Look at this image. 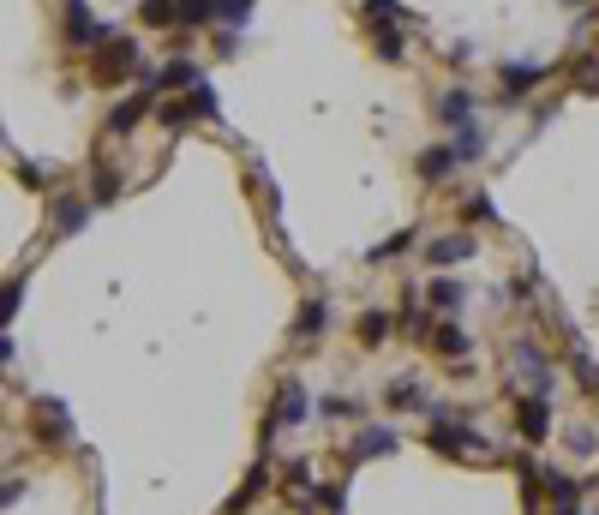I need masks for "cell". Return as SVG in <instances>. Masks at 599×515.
<instances>
[{
	"label": "cell",
	"instance_id": "1",
	"mask_svg": "<svg viewBox=\"0 0 599 515\" xmlns=\"http://www.w3.org/2000/svg\"><path fill=\"white\" fill-rule=\"evenodd\" d=\"M90 78L102 84V90H114V84H132V78H144V60H138V36H126V30H114L102 48H96V60H90Z\"/></svg>",
	"mask_w": 599,
	"mask_h": 515
},
{
	"label": "cell",
	"instance_id": "2",
	"mask_svg": "<svg viewBox=\"0 0 599 515\" xmlns=\"http://www.w3.org/2000/svg\"><path fill=\"white\" fill-rule=\"evenodd\" d=\"M360 24H366V36H372V54H378V60H390V66H396V60L408 54V30H402L408 18H402V6H396V0H366V18H360Z\"/></svg>",
	"mask_w": 599,
	"mask_h": 515
},
{
	"label": "cell",
	"instance_id": "3",
	"mask_svg": "<svg viewBox=\"0 0 599 515\" xmlns=\"http://www.w3.org/2000/svg\"><path fill=\"white\" fill-rule=\"evenodd\" d=\"M510 372H516L534 396H552V390H558V366H552V354H546L540 342H516V348H510Z\"/></svg>",
	"mask_w": 599,
	"mask_h": 515
},
{
	"label": "cell",
	"instance_id": "4",
	"mask_svg": "<svg viewBox=\"0 0 599 515\" xmlns=\"http://www.w3.org/2000/svg\"><path fill=\"white\" fill-rule=\"evenodd\" d=\"M60 36H66V48H102L114 36V24H102L84 0H60Z\"/></svg>",
	"mask_w": 599,
	"mask_h": 515
},
{
	"label": "cell",
	"instance_id": "5",
	"mask_svg": "<svg viewBox=\"0 0 599 515\" xmlns=\"http://www.w3.org/2000/svg\"><path fill=\"white\" fill-rule=\"evenodd\" d=\"M30 432H36V444L66 450V444H72V414H66V402H60V396H36V402H30Z\"/></svg>",
	"mask_w": 599,
	"mask_h": 515
},
{
	"label": "cell",
	"instance_id": "6",
	"mask_svg": "<svg viewBox=\"0 0 599 515\" xmlns=\"http://www.w3.org/2000/svg\"><path fill=\"white\" fill-rule=\"evenodd\" d=\"M144 90H162V96H186V90H198L204 84V66L198 60H186V54H174V60H162V66H144V78H138Z\"/></svg>",
	"mask_w": 599,
	"mask_h": 515
},
{
	"label": "cell",
	"instance_id": "7",
	"mask_svg": "<svg viewBox=\"0 0 599 515\" xmlns=\"http://www.w3.org/2000/svg\"><path fill=\"white\" fill-rule=\"evenodd\" d=\"M546 78H552V66H540V60H504V66H498V96L516 102V96L540 90Z\"/></svg>",
	"mask_w": 599,
	"mask_h": 515
},
{
	"label": "cell",
	"instance_id": "8",
	"mask_svg": "<svg viewBox=\"0 0 599 515\" xmlns=\"http://www.w3.org/2000/svg\"><path fill=\"white\" fill-rule=\"evenodd\" d=\"M144 114H156V90H144V84H138L132 96H120V102H114V108L102 114V132H114V138H126V132H132V126H138Z\"/></svg>",
	"mask_w": 599,
	"mask_h": 515
},
{
	"label": "cell",
	"instance_id": "9",
	"mask_svg": "<svg viewBox=\"0 0 599 515\" xmlns=\"http://www.w3.org/2000/svg\"><path fill=\"white\" fill-rule=\"evenodd\" d=\"M516 432H522L528 444H546V438H552V396L522 390V396H516Z\"/></svg>",
	"mask_w": 599,
	"mask_h": 515
},
{
	"label": "cell",
	"instance_id": "10",
	"mask_svg": "<svg viewBox=\"0 0 599 515\" xmlns=\"http://www.w3.org/2000/svg\"><path fill=\"white\" fill-rule=\"evenodd\" d=\"M396 450H402L396 426H360L354 444H348V468H360V462H384V456H396Z\"/></svg>",
	"mask_w": 599,
	"mask_h": 515
},
{
	"label": "cell",
	"instance_id": "11",
	"mask_svg": "<svg viewBox=\"0 0 599 515\" xmlns=\"http://www.w3.org/2000/svg\"><path fill=\"white\" fill-rule=\"evenodd\" d=\"M474 252H480L474 228H456V234H438V240L426 246V264H432V270H456V264H468Z\"/></svg>",
	"mask_w": 599,
	"mask_h": 515
},
{
	"label": "cell",
	"instance_id": "12",
	"mask_svg": "<svg viewBox=\"0 0 599 515\" xmlns=\"http://www.w3.org/2000/svg\"><path fill=\"white\" fill-rule=\"evenodd\" d=\"M90 216H96V198H78V192H66V198L48 204V228H54V234H84Z\"/></svg>",
	"mask_w": 599,
	"mask_h": 515
},
{
	"label": "cell",
	"instance_id": "13",
	"mask_svg": "<svg viewBox=\"0 0 599 515\" xmlns=\"http://www.w3.org/2000/svg\"><path fill=\"white\" fill-rule=\"evenodd\" d=\"M480 102H474V90L468 84H450L444 96H438V126H450V132H462V126H480V114H474Z\"/></svg>",
	"mask_w": 599,
	"mask_h": 515
},
{
	"label": "cell",
	"instance_id": "14",
	"mask_svg": "<svg viewBox=\"0 0 599 515\" xmlns=\"http://www.w3.org/2000/svg\"><path fill=\"white\" fill-rule=\"evenodd\" d=\"M426 444H432L438 456H468V450H486V444H480V438H474V432H468V426L456 420V414H450V420H432Z\"/></svg>",
	"mask_w": 599,
	"mask_h": 515
},
{
	"label": "cell",
	"instance_id": "15",
	"mask_svg": "<svg viewBox=\"0 0 599 515\" xmlns=\"http://www.w3.org/2000/svg\"><path fill=\"white\" fill-rule=\"evenodd\" d=\"M306 414H312L306 384H300V378H282V384H276V408H270V420H276V426H306Z\"/></svg>",
	"mask_w": 599,
	"mask_h": 515
},
{
	"label": "cell",
	"instance_id": "16",
	"mask_svg": "<svg viewBox=\"0 0 599 515\" xmlns=\"http://www.w3.org/2000/svg\"><path fill=\"white\" fill-rule=\"evenodd\" d=\"M258 492H270V456H258V462H252V474L234 486V498L222 504V515H246L252 504H258Z\"/></svg>",
	"mask_w": 599,
	"mask_h": 515
},
{
	"label": "cell",
	"instance_id": "17",
	"mask_svg": "<svg viewBox=\"0 0 599 515\" xmlns=\"http://www.w3.org/2000/svg\"><path fill=\"white\" fill-rule=\"evenodd\" d=\"M426 348H432L438 360H450V366H462V354H468L474 342H468V330H462L456 318H444V324H432V336H426Z\"/></svg>",
	"mask_w": 599,
	"mask_h": 515
},
{
	"label": "cell",
	"instance_id": "18",
	"mask_svg": "<svg viewBox=\"0 0 599 515\" xmlns=\"http://www.w3.org/2000/svg\"><path fill=\"white\" fill-rule=\"evenodd\" d=\"M462 162H456V150L450 144H432V150H420V162H414V174L426 180V186H438V180H450Z\"/></svg>",
	"mask_w": 599,
	"mask_h": 515
},
{
	"label": "cell",
	"instance_id": "19",
	"mask_svg": "<svg viewBox=\"0 0 599 515\" xmlns=\"http://www.w3.org/2000/svg\"><path fill=\"white\" fill-rule=\"evenodd\" d=\"M384 408H390V414H432V402H426V390H420L414 378H396V384L384 390Z\"/></svg>",
	"mask_w": 599,
	"mask_h": 515
},
{
	"label": "cell",
	"instance_id": "20",
	"mask_svg": "<svg viewBox=\"0 0 599 515\" xmlns=\"http://www.w3.org/2000/svg\"><path fill=\"white\" fill-rule=\"evenodd\" d=\"M396 330H402V336H420V342L432 336V306H420V294H414V288L402 294V312H396Z\"/></svg>",
	"mask_w": 599,
	"mask_h": 515
},
{
	"label": "cell",
	"instance_id": "21",
	"mask_svg": "<svg viewBox=\"0 0 599 515\" xmlns=\"http://www.w3.org/2000/svg\"><path fill=\"white\" fill-rule=\"evenodd\" d=\"M324 330H330V300H306L294 318V342H318Z\"/></svg>",
	"mask_w": 599,
	"mask_h": 515
},
{
	"label": "cell",
	"instance_id": "22",
	"mask_svg": "<svg viewBox=\"0 0 599 515\" xmlns=\"http://www.w3.org/2000/svg\"><path fill=\"white\" fill-rule=\"evenodd\" d=\"M390 330H396V318H390L384 306H366V312H360V324H354V336H360L366 348H384V342H390Z\"/></svg>",
	"mask_w": 599,
	"mask_h": 515
},
{
	"label": "cell",
	"instance_id": "23",
	"mask_svg": "<svg viewBox=\"0 0 599 515\" xmlns=\"http://www.w3.org/2000/svg\"><path fill=\"white\" fill-rule=\"evenodd\" d=\"M540 492L552 498V510H576V504H582V486H576L570 474H558V468H546V474H540Z\"/></svg>",
	"mask_w": 599,
	"mask_h": 515
},
{
	"label": "cell",
	"instance_id": "24",
	"mask_svg": "<svg viewBox=\"0 0 599 515\" xmlns=\"http://www.w3.org/2000/svg\"><path fill=\"white\" fill-rule=\"evenodd\" d=\"M150 120H156V126H162V132H186V126H192V120H198V114H192V102H186V96H162V102H156V114H150Z\"/></svg>",
	"mask_w": 599,
	"mask_h": 515
},
{
	"label": "cell",
	"instance_id": "25",
	"mask_svg": "<svg viewBox=\"0 0 599 515\" xmlns=\"http://www.w3.org/2000/svg\"><path fill=\"white\" fill-rule=\"evenodd\" d=\"M426 300H432V312H444V318H456V312L468 306V288H462V282H450V276H438V282L426 288Z\"/></svg>",
	"mask_w": 599,
	"mask_h": 515
},
{
	"label": "cell",
	"instance_id": "26",
	"mask_svg": "<svg viewBox=\"0 0 599 515\" xmlns=\"http://www.w3.org/2000/svg\"><path fill=\"white\" fill-rule=\"evenodd\" d=\"M138 24H150V30L180 24V0H138Z\"/></svg>",
	"mask_w": 599,
	"mask_h": 515
},
{
	"label": "cell",
	"instance_id": "27",
	"mask_svg": "<svg viewBox=\"0 0 599 515\" xmlns=\"http://www.w3.org/2000/svg\"><path fill=\"white\" fill-rule=\"evenodd\" d=\"M450 150H456V162L468 168V162H480V150H486V132H480V126H462V132H450Z\"/></svg>",
	"mask_w": 599,
	"mask_h": 515
},
{
	"label": "cell",
	"instance_id": "28",
	"mask_svg": "<svg viewBox=\"0 0 599 515\" xmlns=\"http://www.w3.org/2000/svg\"><path fill=\"white\" fill-rule=\"evenodd\" d=\"M90 198H96V210L120 198V174H114L108 162H96V168H90Z\"/></svg>",
	"mask_w": 599,
	"mask_h": 515
},
{
	"label": "cell",
	"instance_id": "29",
	"mask_svg": "<svg viewBox=\"0 0 599 515\" xmlns=\"http://www.w3.org/2000/svg\"><path fill=\"white\" fill-rule=\"evenodd\" d=\"M408 246H414V228H396V234H390V240H378V246H372V252H366V264H390V258H402V252H408Z\"/></svg>",
	"mask_w": 599,
	"mask_h": 515
},
{
	"label": "cell",
	"instance_id": "30",
	"mask_svg": "<svg viewBox=\"0 0 599 515\" xmlns=\"http://www.w3.org/2000/svg\"><path fill=\"white\" fill-rule=\"evenodd\" d=\"M216 24V0H180V30H210Z\"/></svg>",
	"mask_w": 599,
	"mask_h": 515
},
{
	"label": "cell",
	"instance_id": "31",
	"mask_svg": "<svg viewBox=\"0 0 599 515\" xmlns=\"http://www.w3.org/2000/svg\"><path fill=\"white\" fill-rule=\"evenodd\" d=\"M318 414H324V420H360V426H366V408H360L354 396H324Z\"/></svg>",
	"mask_w": 599,
	"mask_h": 515
},
{
	"label": "cell",
	"instance_id": "32",
	"mask_svg": "<svg viewBox=\"0 0 599 515\" xmlns=\"http://www.w3.org/2000/svg\"><path fill=\"white\" fill-rule=\"evenodd\" d=\"M186 102H192V114H198V120H216V114H222V96H216V84H198V90H186Z\"/></svg>",
	"mask_w": 599,
	"mask_h": 515
},
{
	"label": "cell",
	"instance_id": "33",
	"mask_svg": "<svg viewBox=\"0 0 599 515\" xmlns=\"http://www.w3.org/2000/svg\"><path fill=\"white\" fill-rule=\"evenodd\" d=\"M492 216H498V210H492V198H486V192H474V198L462 204V228H480V222H492Z\"/></svg>",
	"mask_w": 599,
	"mask_h": 515
},
{
	"label": "cell",
	"instance_id": "34",
	"mask_svg": "<svg viewBox=\"0 0 599 515\" xmlns=\"http://www.w3.org/2000/svg\"><path fill=\"white\" fill-rule=\"evenodd\" d=\"M312 498H318V510H324V515L348 510V486H312Z\"/></svg>",
	"mask_w": 599,
	"mask_h": 515
},
{
	"label": "cell",
	"instance_id": "35",
	"mask_svg": "<svg viewBox=\"0 0 599 515\" xmlns=\"http://www.w3.org/2000/svg\"><path fill=\"white\" fill-rule=\"evenodd\" d=\"M282 480H288V486H312V462H306V456H294V462L282 468Z\"/></svg>",
	"mask_w": 599,
	"mask_h": 515
},
{
	"label": "cell",
	"instance_id": "36",
	"mask_svg": "<svg viewBox=\"0 0 599 515\" xmlns=\"http://www.w3.org/2000/svg\"><path fill=\"white\" fill-rule=\"evenodd\" d=\"M12 180H18V186H30V192H36V186H42V168H36V162H12Z\"/></svg>",
	"mask_w": 599,
	"mask_h": 515
},
{
	"label": "cell",
	"instance_id": "37",
	"mask_svg": "<svg viewBox=\"0 0 599 515\" xmlns=\"http://www.w3.org/2000/svg\"><path fill=\"white\" fill-rule=\"evenodd\" d=\"M18 300H24V282H18V276H12V282H6V306H0V318H6V324H12V318H18Z\"/></svg>",
	"mask_w": 599,
	"mask_h": 515
},
{
	"label": "cell",
	"instance_id": "38",
	"mask_svg": "<svg viewBox=\"0 0 599 515\" xmlns=\"http://www.w3.org/2000/svg\"><path fill=\"white\" fill-rule=\"evenodd\" d=\"M576 90H588V96L599 90V60H582V72H576Z\"/></svg>",
	"mask_w": 599,
	"mask_h": 515
},
{
	"label": "cell",
	"instance_id": "39",
	"mask_svg": "<svg viewBox=\"0 0 599 515\" xmlns=\"http://www.w3.org/2000/svg\"><path fill=\"white\" fill-rule=\"evenodd\" d=\"M570 444H576V456H599V450H594V432H588V426H576V432H570Z\"/></svg>",
	"mask_w": 599,
	"mask_h": 515
},
{
	"label": "cell",
	"instance_id": "40",
	"mask_svg": "<svg viewBox=\"0 0 599 515\" xmlns=\"http://www.w3.org/2000/svg\"><path fill=\"white\" fill-rule=\"evenodd\" d=\"M552 515H582V510H552Z\"/></svg>",
	"mask_w": 599,
	"mask_h": 515
},
{
	"label": "cell",
	"instance_id": "41",
	"mask_svg": "<svg viewBox=\"0 0 599 515\" xmlns=\"http://www.w3.org/2000/svg\"><path fill=\"white\" fill-rule=\"evenodd\" d=\"M594 396H599V390H594Z\"/></svg>",
	"mask_w": 599,
	"mask_h": 515
}]
</instances>
